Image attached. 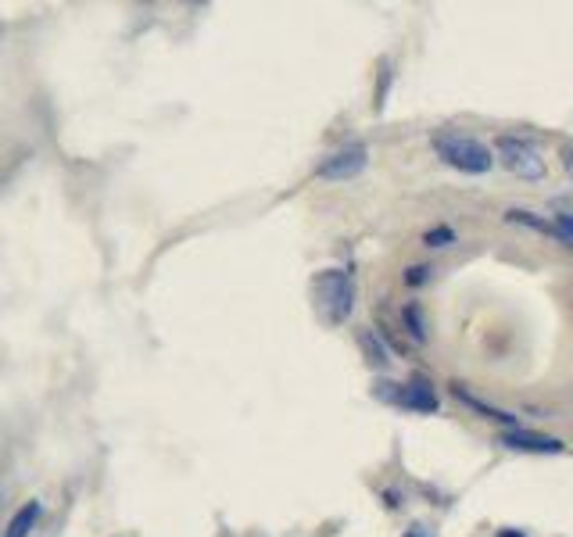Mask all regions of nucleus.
Here are the masks:
<instances>
[{
	"label": "nucleus",
	"instance_id": "nucleus-1",
	"mask_svg": "<svg viewBox=\"0 0 573 537\" xmlns=\"http://www.w3.org/2000/svg\"><path fill=\"white\" fill-rule=\"evenodd\" d=\"M312 287H316V301L323 319L341 326L351 316V308H355V283H351V276L341 273V269H326V273L316 276Z\"/></svg>",
	"mask_w": 573,
	"mask_h": 537
},
{
	"label": "nucleus",
	"instance_id": "nucleus-2",
	"mask_svg": "<svg viewBox=\"0 0 573 537\" xmlns=\"http://www.w3.org/2000/svg\"><path fill=\"white\" fill-rule=\"evenodd\" d=\"M434 147L441 154V162L466 172V176H484L495 165V154L473 137H437Z\"/></svg>",
	"mask_w": 573,
	"mask_h": 537
},
{
	"label": "nucleus",
	"instance_id": "nucleus-3",
	"mask_svg": "<svg viewBox=\"0 0 573 537\" xmlns=\"http://www.w3.org/2000/svg\"><path fill=\"white\" fill-rule=\"evenodd\" d=\"M498 158L509 172H516L520 179H545V162H541V154L534 151L531 144H523V140H513V137H502L495 144Z\"/></svg>",
	"mask_w": 573,
	"mask_h": 537
},
{
	"label": "nucleus",
	"instance_id": "nucleus-4",
	"mask_svg": "<svg viewBox=\"0 0 573 537\" xmlns=\"http://www.w3.org/2000/svg\"><path fill=\"white\" fill-rule=\"evenodd\" d=\"M391 391H377L380 398L394 401V405H402V409H412V412H434L437 409V394L427 380H412V384H387Z\"/></svg>",
	"mask_w": 573,
	"mask_h": 537
},
{
	"label": "nucleus",
	"instance_id": "nucleus-5",
	"mask_svg": "<svg viewBox=\"0 0 573 537\" xmlns=\"http://www.w3.org/2000/svg\"><path fill=\"white\" fill-rule=\"evenodd\" d=\"M366 169V147H344V151L330 154L319 165V176L323 179H351Z\"/></svg>",
	"mask_w": 573,
	"mask_h": 537
},
{
	"label": "nucleus",
	"instance_id": "nucleus-6",
	"mask_svg": "<svg viewBox=\"0 0 573 537\" xmlns=\"http://www.w3.org/2000/svg\"><path fill=\"white\" fill-rule=\"evenodd\" d=\"M505 448H516V452H534V455H559L563 452V441L559 437H545V434H527V430H509L502 434Z\"/></svg>",
	"mask_w": 573,
	"mask_h": 537
},
{
	"label": "nucleus",
	"instance_id": "nucleus-7",
	"mask_svg": "<svg viewBox=\"0 0 573 537\" xmlns=\"http://www.w3.org/2000/svg\"><path fill=\"white\" fill-rule=\"evenodd\" d=\"M40 516H43V505L36 502H26L22 509L11 516V523H8V530H4V537H29L36 530V523H40Z\"/></svg>",
	"mask_w": 573,
	"mask_h": 537
},
{
	"label": "nucleus",
	"instance_id": "nucleus-8",
	"mask_svg": "<svg viewBox=\"0 0 573 537\" xmlns=\"http://www.w3.org/2000/svg\"><path fill=\"white\" fill-rule=\"evenodd\" d=\"M405 323H409V333H412V337H420V341H423V337H427V330H423V316H420V308H416V305L405 308Z\"/></svg>",
	"mask_w": 573,
	"mask_h": 537
},
{
	"label": "nucleus",
	"instance_id": "nucleus-9",
	"mask_svg": "<svg viewBox=\"0 0 573 537\" xmlns=\"http://www.w3.org/2000/svg\"><path fill=\"white\" fill-rule=\"evenodd\" d=\"M423 240H427L430 248H441V244H452V240H455V233L448 230V226H437V230H430Z\"/></svg>",
	"mask_w": 573,
	"mask_h": 537
},
{
	"label": "nucleus",
	"instance_id": "nucleus-10",
	"mask_svg": "<svg viewBox=\"0 0 573 537\" xmlns=\"http://www.w3.org/2000/svg\"><path fill=\"white\" fill-rule=\"evenodd\" d=\"M556 230H559V237L573 240V215H559V222H556Z\"/></svg>",
	"mask_w": 573,
	"mask_h": 537
},
{
	"label": "nucleus",
	"instance_id": "nucleus-11",
	"mask_svg": "<svg viewBox=\"0 0 573 537\" xmlns=\"http://www.w3.org/2000/svg\"><path fill=\"white\" fill-rule=\"evenodd\" d=\"M423 280H427V265H412L409 276H405V283H412V287H416V283H423Z\"/></svg>",
	"mask_w": 573,
	"mask_h": 537
},
{
	"label": "nucleus",
	"instance_id": "nucleus-12",
	"mask_svg": "<svg viewBox=\"0 0 573 537\" xmlns=\"http://www.w3.org/2000/svg\"><path fill=\"white\" fill-rule=\"evenodd\" d=\"M402 537H434V530H430V527H420V523H416V527H409Z\"/></svg>",
	"mask_w": 573,
	"mask_h": 537
},
{
	"label": "nucleus",
	"instance_id": "nucleus-13",
	"mask_svg": "<svg viewBox=\"0 0 573 537\" xmlns=\"http://www.w3.org/2000/svg\"><path fill=\"white\" fill-rule=\"evenodd\" d=\"M498 537H523V534H516V530H498Z\"/></svg>",
	"mask_w": 573,
	"mask_h": 537
}]
</instances>
